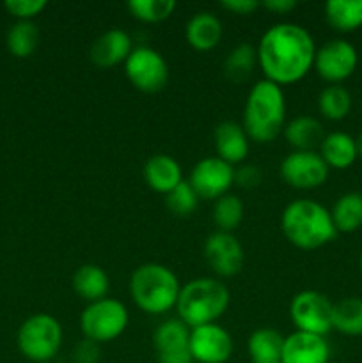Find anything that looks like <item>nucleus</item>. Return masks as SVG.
Listing matches in <instances>:
<instances>
[{
    "label": "nucleus",
    "mask_w": 362,
    "mask_h": 363,
    "mask_svg": "<svg viewBox=\"0 0 362 363\" xmlns=\"http://www.w3.org/2000/svg\"><path fill=\"white\" fill-rule=\"evenodd\" d=\"M258 66L265 80L279 87L300 82L314 66L316 45L307 28L297 23H277L259 39Z\"/></svg>",
    "instance_id": "obj_1"
},
{
    "label": "nucleus",
    "mask_w": 362,
    "mask_h": 363,
    "mask_svg": "<svg viewBox=\"0 0 362 363\" xmlns=\"http://www.w3.org/2000/svg\"><path fill=\"white\" fill-rule=\"evenodd\" d=\"M286 99L283 87L270 80H259L251 87L243 108V130L258 144L273 142L284 130Z\"/></svg>",
    "instance_id": "obj_2"
},
{
    "label": "nucleus",
    "mask_w": 362,
    "mask_h": 363,
    "mask_svg": "<svg viewBox=\"0 0 362 363\" xmlns=\"http://www.w3.org/2000/svg\"><path fill=\"white\" fill-rule=\"evenodd\" d=\"M280 229L286 240L300 250L325 247L337 234L329 209L311 199L290 202L280 215Z\"/></svg>",
    "instance_id": "obj_3"
},
{
    "label": "nucleus",
    "mask_w": 362,
    "mask_h": 363,
    "mask_svg": "<svg viewBox=\"0 0 362 363\" xmlns=\"http://www.w3.org/2000/svg\"><path fill=\"white\" fill-rule=\"evenodd\" d=\"M229 301L231 294L226 284L209 277L194 279L181 286L176 303L177 319L190 330L212 325L226 314Z\"/></svg>",
    "instance_id": "obj_4"
},
{
    "label": "nucleus",
    "mask_w": 362,
    "mask_h": 363,
    "mask_svg": "<svg viewBox=\"0 0 362 363\" xmlns=\"http://www.w3.org/2000/svg\"><path fill=\"white\" fill-rule=\"evenodd\" d=\"M180 291L181 284L172 269L158 262L142 264L131 273V300L146 314L160 315L176 308Z\"/></svg>",
    "instance_id": "obj_5"
},
{
    "label": "nucleus",
    "mask_w": 362,
    "mask_h": 363,
    "mask_svg": "<svg viewBox=\"0 0 362 363\" xmlns=\"http://www.w3.org/2000/svg\"><path fill=\"white\" fill-rule=\"evenodd\" d=\"M18 350L27 360L48 363L62 346V326L53 315L34 314L18 330Z\"/></svg>",
    "instance_id": "obj_6"
},
{
    "label": "nucleus",
    "mask_w": 362,
    "mask_h": 363,
    "mask_svg": "<svg viewBox=\"0 0 362 363\" xmlns=\"http://www.w3.org/2000/svg\"><path fill=\"white\" fill-rule=\"evenodd\" d=\"M130 315L119 300L103 298L89 303L80 315V330L85 339L96 344L112 342L126 330Z\"/></svg>",
    "instance_id": "obj_7"
},
{
    "label": "nucleus",
    "mask_w": 362,
    "mask_h": 363,
    "mask_svg": "<svg viewBox=\"0 0 362 363\" xmlns=\"http://www.w3.org/2000/svg\"><path fill=\"white\" fill-rule=\"evenodd\" d=\"M334 303L319 291H302L290 303L291 323L297 332L325 337L332 328Z\"/></svg>",
    "instance_id": "obj_8"
},
{
    "label": "nucleus",
    "mask_w": 362,
    "mask_h": 363,
    "mask_svg": "<svg viewBox=\"0 0 362 363\" xmlns=\"http://www.w3.org/2000/svg\"><path fill=\"white\" fill-rule=\"evenodd\" d=\"M124 73L135 89L142 92H158L169 82V66L160 52L149 46L131 50L124 62Z\"/></svg>",
    "instance_id": "obj_9"
},
{
    "label": "nucleus",
    "mask_w": 362,
    "mask_h": 363,
    "mask_svg": "<svg viewBox=\"0 0 362 363\" xmlns=\"http://www.w3.org/2000/svg\"><path fill=\"white\" fill-rule=\"evenodd\" d=\"M358 53L346 39H330L322 48L316 50L314 69L330 85H339L355 73Z\"/></svg>",
    "instance_id": "obj_10"
},
{
    "label": "nucleus",
    "mask_w": 362,
    "mask_h": 363,
    "mask_svg": "<svg viewBox=\"0 0 362 363\" xmlns=\"http://www.w3.org/2000/svg\"><path fill=\"white\" fill-rule=\"evenodd\" d=\"M330 169L318 151H293L280 163V176L297 190H314L325 184Z\"/></svg>",
    "instance_id": "obj_11"
},
{
    "label": "nucleus",
    "mask_w": 362,
    "mask_h": 363,
    "mask_svg": "<svg viewBox=\"0 0 362 363\" xmlns=\"http://www.w3.org/2000/svg\"><path fill=\"white\" fill-rule=\"evenodd\" d=\"M188 183L194 188L199 199L216 201L226 195L234 184V169L233 165L216 156H208L195 163L190 177H188Z\"/></svg>",
    "instance_id": "obj_12"
},
{
    "label": "nucleus",
    "mask_w": 362,
    "mask_h": 363,
    "mask_svg": "<svg viewBox=\"0 0 362 363\" xmlns=\"http://www.w3.org/2000/svg\"><path fill=\"white\" fill-rule=\"evenodd\" d=\"M204 259L213 273L222 279L238 275L243 268L245 252L233 233H213L204 241Z\"/></svg>",
    "instance_id": "obj_13"
},
{
    "label": "nucleus",
    "mask_w": 362,
    "mask_h": 363,
    "mask_svg": "<svg viewBox=\"0 0 362 363\" xmlns=\"http://www.w3.org/2000/svg\"><path fill=\"white\" fill-rule=\"evenodd\" d=\"M158 363H194L190 353V328L180 319L160 323L153 333Z\"/></svg>",
    "instance_id": "obj_14"
},
{
    "label": "nucleus",
    "mask_w": 362,
    "mask_h": 363,
    "mask_svg": "<svg viewBox=\"0 0 362 363\" xmlns=\"http://www.w3.org/2000/svg\"><path fill=\"white\" fill-rule=\"evenodd\" d=\"M233 337L222 326H197L190 330V353L197 363H226L233 354Z\"/></svg>",
    "instance_id": "obj_15"
},
{
    "label": "nucleus",
    "mask_w": 362,
    "mask_h": 363,
    "mask_svg": "<svg viewBox=\"0 0 362 363\" xmlns=\"http://www.w3.org/2000/svg\"><path fill=\"white\" fill-rule=\"evenodd\" d=\"M330 346L325 337L293 332L284 337L283 363H329Z\"/></svg>",
    "instance_id": "obj_16"
},
{
    "label": "nucleus",
    "mask_w": 362,
    "mask_h": 363,
    "mask_svg": "<svg viewBox=\"0 0 362 363\" xmlns=\"http://www.w3.org/2000/svg\"><path fill=\"white\" fill-rule=\"evenodd\" d=\"M131 38L121 28H110L103 32L91 46V60L98 67H114L121 62H126L130 57Z\"/></svg>",
    "instance_id": "obj_17"
},
{
    "label": "nucleus",
    "mask_w": 362,
    "mask_h": 363,
    "mask_svg": "<svg viewBox=\"0 0 362 363\" xmlns=\"http://www.w3.org/2000/svg\"><path fill=\"white\" fill-rule=\"evenodd\" d=\"M251 138L245 133L243 126L234 121H224L215 128L216 158L224 160L229 165L245 162L251 151Z\"/></svg>",
    "instance_id": "obj_18"
},
{
    "label": "nucleus",
    "mask_w": 362,
    "mask_h": 363,
    "mask_svg": "<svg viewBox=\"0 0 362 363\" xmlns=\"http://www.w3.org/2000/svg\"><path fill=\"white\" fill-rule=\"evenodd\" d=\"M146 184L156 194H170L183 181L181 165L169 155H155L144 165Z\"/></svg>",
    "instance_id": "obj_19"
},
{
    "label": "nucleus",
    "mask_w": 362,
    "mask_h": 363,
    "mask_svg": "<svg viewBox=\"0 0 362 363\" xmlns=\"http://www.w3.org/2000/svg\"><path fill=\"white\" fill-rule=\"evenodd\" d=\"M185 35H187V43L194 50H197V52H209V50L219 46V43L222 41V21L215 14L208 13V11H201V13L194 14L188 20Z\"/></svg>",
    "instance_id": "obj_20"
},
{
    "label": "nucleus",
    "mask_w": 362,
    "mask_h": 363,
    "mask_svg": "<svg viewBox=\"0 0 362 363\" xmlns=\"http://www.w3.org/2000/svg\"><path fill=\"white\" fill-rule=\"evenodd\" d=\"M319 156L329 169H348L358 158L355 138L344 131H332L323 138L322 145H319Z\"/></svg>",
    "instance_id": "obj_21"
},
{
    "label": "nucleus",
    "mask_w": 362,
    "mask_h": 363,
    "mask_svg": "<svg viewBox=\"0 0 362 363\" xmlns=\"http://www.w3.org/2000/svg\"><path fill=\"white\" fill-rule=\"evenodd\" d=\"M284 137L295 151H314L325 138L323 124L311 116H298L284 126Z\"/></svg>",
    "instance_id": "obj_22"
},
{
    "label": "nucleus",
    "mask_w": 362,
    "mask_h": 363,
    "mask_svg": "<svg viewBox=\"0 0 362 363\" xmlns=\"http://www.w3.org/2000/svg\"><path fill=\"white\" fill-rule=\"evenodd\" d=\"M71 284H73V291L77 293V296L89 301V303H94V301L106 298L110 289L109 275H106L102 266L96 264L80 266L75 272Z\"/></svg>",
    "instance_id": "obj_23"
},
{
    "label": "nucleus",
    "mask_w": 362,
    "mask_h": 363,
    "mask_svg": "<svg viewBox=\"0 0 362 363\" xmlns=\"http://www.w3.org/2000/svg\"><path fill=\"white\" fill-rule=\"evenodd\" d=\"M284 337L277 330H256L247 340V351L252 363H283Z\"/></svg>",
    "instance_id": "obj_24"
},
{
    "label": "nucleus",
    "mask_w": 362,
    "mask_h": 363,
    "mask_svg": "<svg viewBox=\"0 0 362 363\" xmlns=\"http://www.w3.org/2000/svg\"><path fill=\"white\" fill-rule=\"evenodd\" d=\"M334 227L337 233L350 234L362 227V194L358 191H348L341 195L334 204L332 211Z\"/></svg>",
    "instance_id": "obj_25"
},
{
    "label": "nucleus",
    "mask_w": 362,
    "mask_h": 363,
    "mask_svg": "<svg viewBox=\"0 0 362 363\" xmlns=\"http://www.w3.org/2000/svg\"><path fill=\"white\" fill-rule=\"evenodd\" d=\"M327 23L337 32H353L362 27V0H329Z\"/></svg>",
    "instance_id": "obj_26"
},
{
    "label": "nucleus",
    "mask_w": 362,
    "mask_h": 363,
    "mask_svg": "<svg viewBox=\"0 0 362 363\" xmlns=\"http://www.w3.org/2000/svg\"><path fill=\"white\" fill-rule=\"evenodd\" d=\"M256 64H258V52L254 46L248 43H240L227 53L222 69L227 80L233 84H243L251 78Z\"/></svg>",
    "instance_id": "obj_27"
},
{
    "label": "nucleus",
    "mask_w": 362,
    "mask_h": 363,
    "mask_svg": "<svg viewBox=\"0 0 362 363\" xmlns=\"http://www.w3.org/2000/svg\"><path fill=\"white\" fill-rule=\"evenodd\" d=\"M332 328L348 337L362 335V298H343L334 303Z\"/></svg>",
    "instance_id": "obj_28"
},
{
    "label": "nucleus",
    "mask_w": 362,
    "mask_h": 363,
    "mask_svg": "<svg viewBox=\"0 0 362 363\" xmlns=\"http://www.w3.org/2000/svg\"><path fill=\"white\" fill-rule=\"evenodd\" d=\"M318 110L325 119L343 121L351 110V94L343 85H327L318 96Z\"/></svg>",
    "instance_id": "obj_29"
},
{
    "label": "nucleus",
    "mask_w": 362,
    "mask_h": 363,
    "mask_svg": "<svg viewBox=\"0 0 362 363\" xmlns=\"http://www.w3.org/2000/svg\"><path fill=\"white\" fill-rule=\"evenodd\" d=\"M39 45V28L34 21H16L7 32V48L18 59H27Z\"/></svg>",
    "instance_id": "obj_30"
},
{
    "label": "nucleus",
    "mask_w": 362,
    "mask_h": 363,
    "mask_svg": "<svg viewBox=\"0 0 362 363\" xmlns=\"http://www.w3.org/2000/svg\"><path fill=\"white\" fill-rule=\"evenodd\" d=\"M243 202L233 194L216 199L213 206V222L220 233H233L243 220Z\"/></svg>",
    "instance_id": "obj_31"
},
{
    "label": "nucleus",
    "mask_w": 362,
    "mask_h": 363,
    "mask_svg": "<svg viewBox=\"0 0 362 363\" xmlns=\"http://www.w3.org/2000/svg\"><path fill=\"white\" fill-rule=\"evenodd\" d=\"M128 9L133 18L144 23H160L167 20L176 9L174 0H131L128 2Z\"/></svg>",
    "instance_id": "obj_32"
},
{
    "label": "nucleus",
    "mask_w": 362,
    "mask_h": 363,
    "mask_svg": "<svg viewBox=\"0 0 362 363\" xmlns=\"http://www.w3.org/2000/svg\"><path fill=\"white\" fill-rule=\"evenodd\" d=\"M199 197L188 181H181L170 194L165 195V206L176 216H190L197 209Z\"/></svg>",
    "instance_id": "obj_33"
},
{
    "label": "nucleus",
    "mask_w": 362,
    "mask_h": 363,
    "mask_svg": "<svg viewBox=\"0 0 362 363\" xmlns=\"http://www.w3.org/2000/svg\"><path fill=\"white\" fill-rule=\"evenodd\" d=\"M48 6L46 0H7L6 9L20 21H32Z\"/></svg>",
    "instance_id": "obj_34"
},
{
    "label": "nucleus",
    "mask_w": 362,
    "mask_h": 363,
    "mask_svg": "<svg viewBox=\"0 0 362 363\" xmlns=\"http://www.w3.org/2000/svg\"><path fill=\"white\" fill-rule=\"evenodd\" d=\"M102 351H99V344L92 342V340L84 339L75 346L73 350V362L75 363H98Z\"/></svg>",
    "instance_id": "obj_35"
},
{
    "label": "nucleus",
    "mask_w": 362,
    "mask_h": 363,
    "mask_svg": "<svg viewBox=\"0 0 362 363\" xmlns=\"http://www.w3.org/2000/svg\"><path fill=\"white\" fill-rule=\"evenodd\" d=\"M234 183L241 188H254L261 183V170L256 165H243L234 170Z\"/></svg>",
    "instance_id": "obj_36"
},
{
    "label": "nucleus",
    "mask_w": 362,
    "mask_h": 363,
    "mask_svg": "<svg viewBox=\"0 0 362 363\" xmlns=\"http://www.w3.org/2000/svg\"><path fill=\"white\" fill-rule=\"evenodd\" d=\"M261 4L258 0H222L220 7L233 14H241V16H247V14L254 13Z\"/></svg>",
    "instance_id": "obj_37"
},
{
    "label": "nucleus",
    "mask_w": 362,
    "mask_h": 363,
    "mask_svg": "<svg viewBox=\"0 0 362 363\" xmlns=\"http://www.w3.org/2000/svg\"><path fill=\"white\" fill-rule=\"evenodd\" d=\"M261 6L265 7L266 11H270V13L286 14L297 7V2H295V0H266Z\"/></svg>",
    "instance_id": "obj_38"
},
{
    "label": "nucleus",
    "mask_w": 362,
    "mask_h": 363,
    "mask_svg": "<svg viewBox=\"0 0 362 363\" xmlns=\"http://www.w3.org/2000/svg\"><path fill=\"white\" fill-rule=\"evenodd\" d=\"M355 145H357L358 158H362V131H361V133H358V137L355 138Z\"/></svg>",
    "instance_id": "obj_39"
},
{
    "label": "nucleus",
    "mask_w": 362,
    "mask_h": 363,
    "mask_svg": "<svg viewBox=\"0 0 362 363\" xmlns=\"http://www.w3.org/2000/svg\"><path fill=\"white\" fill-rule=\"evenodd\" d=\"M358 268H361V273H362V252H361V257H358Z\"/></svg>",
    "instance_id": "obj_40"
}]
</instances>
